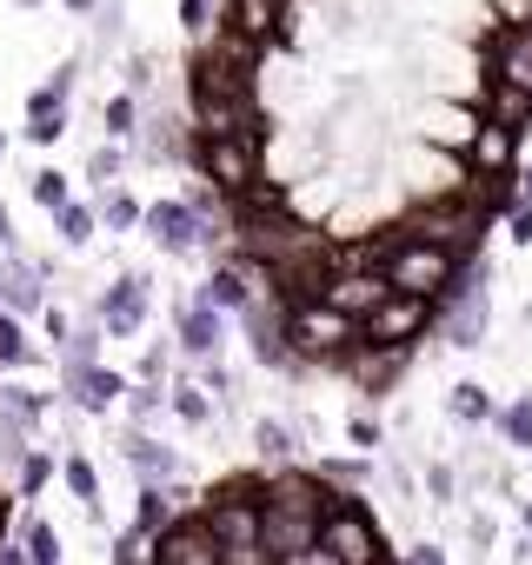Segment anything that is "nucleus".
Here are the masks:
<instances>
[{
	"mask_svg": "<svg viewBox=\"0 0 532 565\" xmlns=\"http://www.w3.org/2000/svg\"><path fill=\"white\" fill-rule=\"evenodd\" d=\"M366 246H373L366 259L393 279V294L446 300L453 279H459V253H446V246H433V239H419V233H406V226H380Z\"/></svg>",
	"mask_w": 532,
	"mask_h": 565,
	"instance_id": "1",
	"label": "nucleus"
},
{
	"mask_svg": "<svg viewBox=\"0 0 532 565\" xmlns=\"http://www.w3.org/2000/svg\"><path fill=\"white\" fill-rule=\"evenodd\" d=\"M200 519H206V532L220 539L226 565H274V558H266V532H259V519H266V486L233 479V486H220V492L206 499Z\"/></svg>",
	"mask_w": 532,
	"mask_h": 565,
	"instance_id": "2",
	"label": "nucleus"
},
{
	"mask_svg": "<svg viewBox=\"0 0 532 565\" xmlns=\"http://www.w3.org/2000/svg\"><path fill=\"white\" fill-rule=\"evenodd\" d=\"M439 333H446L453 353L486 347V333H492V266H486V253L479 259H459L453 294L439 300Z\"/></svg>",
	"mask_w": 532,
	"mask_h": 565,
	"instance_id": "3",
	"label": "nucleus"
},
{
	"mask_svg": "<svg viewBox=\"0 0 532 565\" xmlns=\"http://www.w3.org/2000/svg\"><path fill=\"white\" fill-rule=\"evenodd\" d=\"M193 167H200V180L220 186L226 200L266 186V180H259V167H266L259 134H193Z\"/></svg>",
	"mask_w": 532,
	"mask_h": 565,
	"instance_id": "4",
	"label": "nucleus"
},
{
	"mask_svg": "<svg viewBox=\"0 0 532 565\" xmlns=\"http://www.w3.org/2000/svg\"><path fill=\"white\" fill-rule=\"evenodd\" d=\"M287 347H294V360H327V366H340L353 347H360V320L353 313H340L333 300H294L287 307Z\"/></svg>",
	"mask_w": 532,
	"mask_h": 565,
	"instance_id": "5",
	"label": "nucleus"
},
{
	"mask_svg": "<svg viewBox=\"0 0 532 565\" xmlns=\"http://www.w3.org/2000/svg\"><path fill=\"white\" fill-rule=\"evenodd\" d=\"M320 545L340 558V565H386V539H380V519L360 492H340L333 512L320 519Z\"/></svg>",
	"mask_w": 532,
	"mask_h": 565,
	"instance_id": "6",
	"label": "nucleus"
},
{
	"mask_svg": "<svg viewBox=\"0 0 532 565\" xmlns=\"http://www.w3.org/2000/svg\"><path fill=\"white\" fill-rule=\"evenodd\" d=\"M259 532H266V558H274V565H294L300 552L320 545V512L300 505V499H280L274 486H266V519H259Z\"/></svg>",
	"mask_w": 532,
	"mask_h": 565,
	"instance_id": "7",
	"label": "nucleus"
},
{
	"mask_svg": "<svg viewBox=\"0 0 532 565\" xmlns=\"http://www.w3.org/2000/svg\"><path fill=\"white\" fill-rule=\"evenodd\" d=\"M433 327H439V300L393 294L380 313H366V320H360V340H366V347H419Z\"/></svg>",
	"mask_w": 532,
	"mask_h": 565,
	"instance_id": "8",
	"label": "nucleus"
},
{
	"mask_svg": "<svg viewBox=\"0 0 532 565\" xmlns=\"http://www.w3.org/2000/svg\"><path fill=\"white\" fill-rule=\"evenodd\" d=\"M320 300H333L340 313L366 320V313H380V307L393 300V279H386L373 259H347V253H340V266H333V279L320 287Z\"/></svg>",
	"mask_w": 532,
	"mask_h": 565,
	"instance_id": "9",
	"label": "nucleus"
},
{
	"mask_svg": "<svg viewBox=\"0 0 532 565\" xmlns=\"http://www.w3.org/2000/svg\"><path fill=\"white\" fill-rule=\"evenodd\" d=\"M173 347L200 366V360H220L226 353V313L206 300V294H187L173 307Z\"/></svg>",
	"mask_w": 532,
	"mask_h": 565,
	"instance_id": "10",
	"label": "nucleus"
},
{
	"mask_svg": "<svg viewBox=\"0 0 532 565\" xmlns=\"http://www.w3.org/2000/svg\"><path fill=\"white\" fill-rule=\"evenodd\" d=\"M94 307H100V320H107L114 340H134V327H147V313H153V273H147V266L114 273V287H107Z\"/></svg>",
	"mask_w": 532,
	"mask_h": 565,
	"instance_id": "11",
	"label": "nucleus"
},
{
	"mask_svg": "<svg viewBox=\"0 0 532 565\" xmlns=\"http://www.w3.org/2000/svg\"><path fill=\"white\" fill-rule=\"evenodd\" d=\"M140 226H147V239H153L167 259H187V253L206 246V226H200V213H193L187 200H153Z\"/></svg>",
	"mask_w": 532,
	"mask_h": 565,
	"instance_id": "12",
	"label": "nucleus"
},
{
	"mask_svg": "<svg viewBox=\"0 0 532 565\" xmlns=\"http://www.w3.org/2000/svg\"><path fill=\"white\" fill-rule=\"evenodd\" d=\"M120 459H127V479L134 486H173L180 479V452L160 439V433H120Z\"/></svg>",
	"mask_w": 532,
	"mask_h": 565,
	"instance_id": "13",
	"label": "nucleus"
},
{
	"mask_svg": "<svg viewBox=\"0 0 532 565\" xmlns=\"http://www.w3.org/2000/svg\"><path fill=\"white\" fill-rule=\"evenodd\" d=\"M153 558L160 565H226L220 539L206 532V519H173L160 539H153Z\"/></svg>",
	"mask_w": 532,
	"mask_h": 565,
	"instance_id": "14",
	"label": "nucleus"
},
{
	"mask_svg": "<svg viewBox=\"0 0 532 565\" xmlns=\"http://www.w3.org/2000/svg\"><path fill=\"white\" fill-rule=\"evenodd\" d=\"M0 313H47V273L34 266V259H21V253H8L0 259Z\"/></svg>",
	"mask_w": 532,
	"mask_h": 565,
	"instance_id": "15",
	"label": "nucleus"
},
{
	"mask_svg": "<svg viewBox=\"0 0 532 565\" xmlns=\"http://www.w3.org/2000/svg\"><path fill=\"white\" fill-rule=\"evenodd\" d=\"M406 360H413V347H366V340H360V347L340 360V373H347L360 393H386V386L406 373Z\"/></svg>",
	"mask_w": 532,
	"mask_h": 565,
	"instance_id": "16",
	"label": "nucleus"
},
{
	"mask_svg": "<svg viewBox=\"0 0 532 565\" xmlns=\"http://www.w3.org/2000/svg\"><path fill=\"white\" fill-rule=\"evenodd\" d=\"M280 21H287V0H226V8H220V28H226L233 41H246V47L274 41Z\"/></svg>",
	"mask_w": 532,
	"mask_h": 565,
	"instance_id": "17",
	"label": "nucleus"
},
{
	"mask_svg": "<svg viewBox=\"0 0 532 565\" xmlns=\"http://www.w3.org/2000/svg\"><path fill=\"white\" fill-rule=\"evenodd\" d=\"M486 81H492V87H519V94H532V21H525V28H506V34L492 41V67H486Z\"/></svg>",
	"mask_w": 532,
	"mask_h": 565,
	"instance_id": "18",
	"label": "nucleus"
},
{
	"mask_svg": "<svg viewBox=\"0 0 532 565\" xmlns=\"http://www.w3.org/2000/svg\"><path fill=\"white\" fill-rule=\"evenodd\" d=\"M100 340H107V320H100V307H87V313L74 320V333H67V347H61V386L100 366Z\"/></svg>",
	"mask_w": 532,
	"mask_h": 565,
	"instance_id": "19",
	"label": "nucleus"
},
{
	"mask_svg": "<svg viewBox=\"0 0 532 565\" xmlns=\"http://www.w3.org/2000/svg\"><path fill=\"white\" fill-rule=\"evenodd\" d=\"M180 505H187V486H180V479H173V486H140V499H134V532H140V539H160L173 519H187Z\"/></svg>",
	"mask_w": 532,
	"mask_h": 565,
	"instance_id": "20",
	"label": "nucleus"
},
{
	"mask_svg": "<svg viewBox=\"0 0 532 565\" xmlns=\"http://www.w3.org/2000/svg\"><path fill=\"white\" fill-rule=\"evenodd\" d=\"M512 153H519V134H506L499 120H479V140L466 153L472 180H492V173H512Z\"/></svg>",
	"mask_w": 532,
	"mask_h": 565,
	"instance_id": "21",
	"label": "nucleus"
},
{
	"mask_svg": "<svg viewBox=\"0 0 532 565\" xmlns=\"http://www.w3.org/2000/svg\"><path fill=\"white\" fill-rule=\"evenodd\" d=\"M253 446H259L266 472H287V466H300L307 433H300V426H287V419H259V426H253Z\"/></svg>",
	"mask_w": 532,
	"mask_h": 565,
	"instance_id": "22",
	"label": "nucleus"
},
{
	"mask_svg": "<svg viewBox=\"0 0 532 565\" xmlns=\"http://www.w3.org/2000/svg\"><path fill=\"white\" fill-rule=\"evenodd\" d=\"M67 399H74L81 413H107L114 399H127V380H120L114 366H94V373H81V380H67Z\"/></svg>",
	"mask_w": 532,
	"mask_h": 565,
	"instance_id": "23",
	"label": "nucleus"
},
{
	"mask_svg": "<svg viewBox=\"0 0 532 565\" xmlns=\"http://www.w3.org/2000/svg\"><path fill=\"white\" fill-rule=\"evenodd\" d=\"M140 140H147V147H140L147 160H167V167H180V160H187V120H180V114L147 120V127H140Z\"/></svg>",
	"mask_w": 532,
	"mask_h": 565,
	"instance_id": "24",
	"label": "nucleus"
},
{
	"mask_svg": "<svg viewBox=\"0 0 532 565\" xmlns=\"http://www.w3.org/2000/svg\"><path fill=\"white\" fill-rule=\"evenodd\" d=\"M54 233H61V246H67V253H87V246H94V233H100V213H94L87 200H67V206L54 213Z\"/></svg>",
	"mask_w": 532,
	"mask_h": 565,
	"instance_id": "25",
	"label": "nucleus"
},
{
	"mask_svg": "<svg viewBox=\"0 0 532 565\" xmlns=\"http://www.w3.org/2000/svg\"><path fill=\"white\" fill-rule=\"evenodd\" d=\"M446 413L459 419V426H492L499 413H492V393L479 386V380H453V393H446Z\"/></svg>",
	"mask_w": 532,
	"mask_h": 565,
	"instance_id": "26",
	"label": "nucleus"
},
{
	"mask_svg": "<svg viewBox=\"0 0 532 565\" xmlns=\"http://www.w3.org/2000/svg\"><path fill=\"white\" fill-rule=\"evenodd\" d=\"M486 120H499L506 134H525V127H532V94H519V87H492V81H486Z\"/></svg>",
	"mask_w": 532,
	"mask_h": 565,
	"instance_id": "27",
	"label": "nucleus"
},
{
	"mask_svg": "<svg viewBox=\"0 0 532 565\" xmlns=\"http://www.w3.org/2000/svg\"><path fill=\"white\" fill-rule=\"evenodd\" d=\"M100 120H107V140H114V147H134V140H140V127H147L140 94H127V87H120V94L107 100V114H100Z\"/></svg>",
	"mask_w": 532,
	"mask_h": 565,
	"instance_id": "28",
	"label": "nucleus"
},
{
	"mask_svg": "<svg viewBox=\"0 0 532 565\" xmlns=\"http://www.w3.org/2000/svg\"><path fill=\"white\" fill-rule=\"evenodd\" d=\"M167 413H173L180 426H213V399H206V386H193V380H173V386H167Z\"/></svg>",
	"mask_w": 532,
	"mask_h": 565,
	"instance_id": "29",
	"label": "nucleus"
},
{
	"mask_svg": "<svg viewBox=\"0 0 532 565\" xmlns=\"http://www.w3.org/2000/svg\"><path fill=\"white\" fill-rule=\"evenodd\" d=\"M94 213H100V226H107V233H134V226L147 220V206H140V200H134L127 186H107Z\"/></svg>",
	"mask_w": 532,
	"mask_h": 565,
	"instance_id": "30",
	"label": "nucleus"
},
{
	"mask_svg": "<svg viewBox=\"0 0 532 565\" xmlns=\"http://www.w3.org/2000/svg\"><path fill=\"white\" fill-rule=\"evenodd\" d=\"M120 406H127L134 433H153V426L167 419V386H147V380H140V386H127V399H120Z\"/></svg>",
	"mask_w": 532,
	"mask_h": 565,
	"instance_id": "31",
	"label": "nucleus"
},
{
	"mask_svg": "<svg viewBox=\"0 0 532 565\" xmlns=\"http://www.w3.org/2000/svg\"><path fill=\"white\" fill-rule=\"evenodd\" d=\"M61 479H67V492L81 499V512H100V472H94L87 452H67V459H61Z\"/></svg>",
	"mask_w": 532,
	"mask_h": 565,
	"instance_id": "32",
	"label": "nucleus"
},
{
	"mask_svg": "<svg viewBox=\"0 0 532 565\" xmlns=\"http://www.w3.org/2000/svg\"><path fill=\"white\" fill-rule=\"evenodd\" d=\"M492 426H499V439H506L512 452H532V393H519L512 406H499Z\"/></svg>",
	"mask_w": 532,
	"mask_h": 565,
	"instance_id": "33",
	"label": "nucleus"
},
{
	"mask_svg": "<svg viewBox=\"0 0 532 565\" xmlns=\"http://www.w3.org/2000/svg\"><path fill=\"white\" fill-rule=\"evenodd\" d=\"M54 472H61V459H54V452H41V446H28V452H21V466H14V492H21V499H34Z\"/></svg>",
	"mask_w": 532,
	"mask_h": 565,
	"instance_id": "34",
	"label": "nucleus"
},
{
	"mask_svg": "<svg viewBox=\"0 0 532 565\" xmlns=\"http://www.w3.org/2000/svg\"><path fill=\"white\" fill-rule=\"evenodd\" d=\"M28 200H34V206H47V213H61V206L74 200V193H67V173H61V167H41V173L28 180Z\"/></svg>",
	"mask_w": 532,
	"mask_h": 565,
	"instance_id": "35",
	"label": "nucleus"
},
{
	"mask_svg": "<svg viewBox=\"0 0 532 565\" xmlns=\"http://www.w3.org/2000/svg\"><path fill=\"white\" fill-rule=\"evenodd\" d=\"M320 472L333 479V486H373V459H360V452H340V459H320Z\"/></svg>",
	"mask_w": 532,
	"mask_h": 565,
	"instance_id": "36",
	"label": "nucleus"
},
{
	"mask_svg": "<svg viewBox=\"0 0 532 565\" xmlns=\"http://www.w3.org/2000/svg\"><path fill=\"white\" fill-rule=\"evenodd\" d=\"M120 34H127V8H120V0H100V14H94V41H100V54H114Z\"/></svg>",
	"mask_w": 532,
	"mask_h": 565,
	"instance_id": "37",
	"label": "nucleus"
},
{
	"mask_svg": "<svg viewBox=\"0 0 532 565\" xmlns=\"http://www.w3.org/2000/svg\"><path fill=\"white\" fill-rule=\"evenodd\" d=\"M120 167H127V147H94V153H87V180H94L100 193L120 180Z\"/></svg>",
	"mask_w": 532,
	"mask_h": 565,
	"instance_id": "38",
	"label": "nucleus"
},
{
	"mask_svg": "<svg viewBox=\"0 0 532 565\" xmlns=\"http://www.w3.org/2000/svg\"><path fill=\"white\" fill-rule=\"evenodd\" d=\"M459 486H466V479H459V466H446V459H433V466H426V499H433V505H453V499H459Z\"/></svg>",
	"mask_w": 532,
	"mask_h": 565,
	"instance_id": "39",
	"label": "nucleus"
},
{
	"mask_svg": "<svg viewBox=\"0 0 532 565\" xmlns=\"http://www.w3.org/2000/svg\"><path fill=\"white\" fill-rule=\"evenodd\" d=\"M21 539H28V558H34V565H61V532H54V525L28 519V532H21Z\"/></svg>",
	"mask_w": 532,
	"mask_h": 565,
	"instance_id": "40",
	"label": "nucleus"
},
{
	"mask_svg": "<svg viewBox=\"0 0 532 565\" xmlns=\"http://www.w3.org/2000/svg\"><path fill=\"white\" fill-rule=\"evenodd\" d=\"M34 353H28V333H21V320L14 313H0V366H28Z\"/></svg>",
	"mask_w": 532,
	"mask_h": 565,
	"instance_id": "41",
	"label": "nucleus"
},
{
	"mask_svg": "<svg viewBox=\"0 0 532 565\" xmlns=\"http://www.w3.org/2000/svg\"><path fill=\"white\" fill-rule=\"evenodd\" d=\"M0 406H14L28 426H41V413H47V393H34V386H0Z\"/></svg>",
	"mask_w": 532,
	"mask_h": 565,
	"instance_id": "42",
	"label": "nucleus"
},
{
	"mask_svg": "<svg viewBox=\"0 0 532 565\" xmlns=\"http://www.w3.org/2000/svg\"><path fill=\"white\" fill-rule=\"evenodd\" d=\"M67 140V114H41L28 120V147H61Z\"/></svg>",
	"mask_w": 532,
	"mask_h": 565,
	"instance_id": "43",
	"label": "nucleus"
},
{
	"mask_svg": "<svg viewBox=\"0 0 532 565\" xmlns=\"http://www.w3.org/2000/svg\"><path fill=\"white\" fill-rule=\"evenodd\" d=\"M506 239H512V246H532V200H525V193H519L512 213H506Z\"/></svg>",
	"mask_w": 532,
	"mask_h": 565,
	"instance_id": "44",
	"label": "nucleus"
},
{
	"mask_svg": "<svg viewBox=\"0 0 532 565\" xmlns=\"http://www.w3.org/2000/svg\"><path fill=\"white\" fill-rule=\"evenodd\" d=\"M120 74H127V94H147L153 87V54H127Z\"/></svg>",
	"mask_w": 532,
	"mask_h": 565,
	"instance_id": "45",
	"label": "nucleus"
},
{
	"mask_svg": "<svg viewBox=\"0 0 532 565\" xmlns=\"http://www.w3.org/2000/svg\"><path fill=\"white\" fill-rule=\"evenodd\" d=\"M114 565H147V539H140L134 525H127V532L114 539Z\"/></svg>",
	"mask_w": 532,
	"mask_h": 565,
	"instance_id": "46",
	"label": "nucleus"
},
{
	"mask_svg": "<svg viewBox=\"0 0 532 565\" xmlns=\"http://www.w3.org/2000/svg\"><path fill=\"white\" fill-rule=\"evenodd\" d=\"M173 353H180V347H153V353L140 360V380H147V386H167V360H173Z\"/></svg>",
	"mask_w": 532,
	"mask_h": 565,
	"instance_id": "47",
	"label": "nucleus"
},
{
	"mask_svg": "<svg viewBox=\"0 0 532 565\" xmlns=\"http://www.w3.org/2000/svg\"><path fill=\"white\" fill-rule=\"evenodd\" d=\"M200 386H206V393H233V373H226L220 360H200Z\"/></svg>",
	"mask_w": 532,
	"mask_h": 565,
	"instance_id": "48",
	"label": "nucleus"
},
{
	"mask_svg": "<svg viewBox=\"0 0 532 565\" xmlns=\"http://www.w3.org/2000/svg\"><path fill=\"white\" fill-rule=\"evenodd\" d=\"M67 333H74V313H67V307H47V340L67 347Z\"/></svg>",
	"mask_w": 532,
	"mask_h": 565,
	"instance_id": "49",
	"label": "nucleus"
},
{
	"mask_svg": "<svg viewBox=\"0 0 532 565\" xmlns=\"http://www.w3.org/2000/svg\"><path fill=\"white\" fill-rule=\"evenodd\" d=\"M347 439H353L360 452H366V446H380V419H366V413H360V419L347 426Z\"/></svg>",
	"mask_w": 532,
	"mask_h": 565,
	"instance_id": "50",
	"label": "nucleus"
},
{
	"mask_svg": "<svg viewBox=\"0 0 532 565\" xmlns=\"http://www.w3.org/2000/svg\"><path fill=\"white\" fill-rule=\"evenodd\" d=\"M406 565H446V545H433V539H419V545L406 552Z\"/></svg>",
	"mask_w": 532,
	"mask_h": 565,
	"instance_id": "51",
	"label": "nucleus"
},
{
	"mask_svg": "<svg viewBox=\"0 0 532 565\" xmlns=\"http://www.w3.org/2000/svg\"><path fill=\"white\" fill-rule=\"evenodd\" d=\"M492 8L506 14V28H525L532 21V0H492Z\"/></svg>",
	"mask_w": 532,
	"mask_h": 565,
	"instance_id": "52",
	"label": "nucleus"
},
{
	"mask_svg": "<svg viewBox=\"0 0 532 565\" xmlns=\"http://www.w3.org/2000/svg\"><path fill=\"white\" fill-rule=\"evenodd\" d=\"M0 565H34V558H28V539H14V545H0Z\"/></svg>",
	"mask_w": 532,
	"mask_h": 565,
	"instance_id": "53",
	"label": "nucleus"
},
{
	"mask_svg": "<svg viewBox=\"0 0 532 565\" xmlns=\"http://www.w3.org/2000/svg\"><path fill=\"white\" fill-rule=\"evenodd\" d=\"M294 565H340V558H333V552H327V545H313V552H300V558H294Z\"/></svg>",
	"mask_w": 532,
	"mask_h": 565,
	"instance_id": "54",
	"label": "nucleus"
},
{
	"mask_svg": "<svg viewBox=\"0 0 532 565\" xmlns=\"http://www.w3.org/2000/svg\"><path fill=\"white\" fill-rule=\"evenodd\" d=\"M67 14H81V21H94V14H100V0H67Z\"/></svg>",
	"mask_w": 532,
	"mask_h": 565,
	"instance_id": "55",
	"label": "nucleus"
},
{
	"mask_svg": "<svg viewBox=\"0 0 532 565\" xmlns=\"http://www.w3.org/2000/svg\"><path fill=\"white\" fill-rule=\"evenodd\" d=\"M519 193H525V200H532V160H525V167H519Z\"/></svg>",
	"mask_w": 532,
	"mask_h": 565,
	"instance_id": "56",
	"label": "nucleus"
},
{
	"mask_svg": "<svg viewBox=\"0 0 532 565\" xmlns=\"http://www.w3.org/2000/svg\"><path fill=\"white\" fill-rule=\"evenodd\" d=\"M0 246H14V226H8V213H0Z\"/></svg>",
	"mask_w": 532,
	"mask_h": 565,
	"instance_id": "57",
	"label": "nucleus"
},
{
	"mask_svg": "<svg viewBox=\"0 0 532 565\" xmlns=\"http://www.w3.org/2000/svg\"><path fill=\"white\" fill-rule=\"evenodd\" d=\"M525 532H532V499H525Z\"/></svg>",
	"mask_w": 532,
	"mask_h": 565,
	"instance_id": "58",
	"label": "nucleus"
},
{
	"mask_svg": "<svg viewBox=\"0 0 532 565\" xmlns=\"http://www.w3.org/2000/svg\"><path fill=\"white\" fill-rule=\"evenodd\" d=\"M14 8H41V0H14Z\"/></svg>",
	"mask_w": 532,
	"mask_h": 565,
	"instance_id": "59",
	"label": "nucleus"
},
{
	"mask_svg": "<svg viewBox=\"0 0 532 565\" xmlns=\"http://www.w3.org/2000/svg\"><path fill=\"white\" fill-rule=\"evenodd\" d=\"M0 153H8V134H0Z\"/></svg>",
	"mask_w": 532,
	"mask_h": 565,
	"instance_id": "60",
	"label": "nucleus"
},
{
	"mask_svg": "<svg viewBox=\"0 0 532 565\" xmlns=\"http://www.w3.org/2000/svg\"><path fill=\"white\" fill-rule=\"evenodd\" d=\"M147 565H160V558H147Z\"/></svg>",
	"mask_w": 532,
	"mask_h": 565,
	"instance_id": "61",
	"label": "nucleus"
},
{
	"mask_svg": "<svg viewBox=\"0 0 532 565\" xmlns=\"http://www.w3.org/2000/svg\"><path fill=\"white\" fill-rule=\"evenodd\" d=\"M0 545H8V539H0Z\"/></svg>",
	"mask_w": 532,
	"mask_h": 565,
	"instance_id": "62",
	"label": "nucleus"
}]
</instances>
